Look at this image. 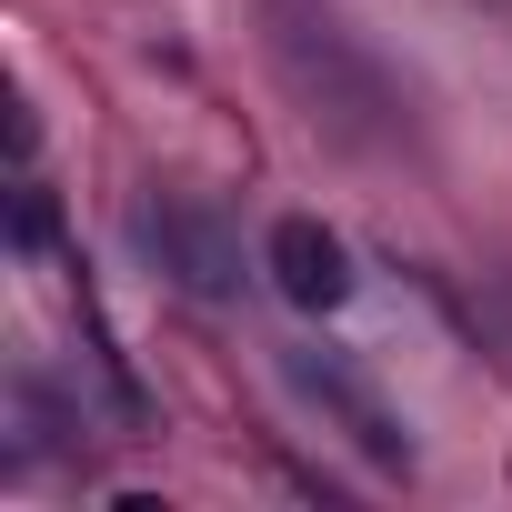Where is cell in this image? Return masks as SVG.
<instances>
[{
	"label": "cell",
	"instance_id": "cell-2",
	"mask_svg": "<svg viewBox=\"0 0 512 512\" xmlns=\"http://www.w3.org/2000/svg\"><path fill=\"white\" fill-rule=\"evenodd\" d=\"M262 272H272V292L292 302V312H342L352 302V251L312 221V211H292V221H272V241H262Z\"/></svg>",
	"mask_w": 512,
	"mask_h": 512
},
{
	"label": "cell",
	"instance_id": "cell-3",
	"mask_svg": "<svg viewBox=\"0 0 512 512\" xmlns=\"http://www.w3.org/2000/svg\"><path fill=\"white\" fill-rule=\"evenodd\" d=\"M292 392H312L322 412H342L352 422V442L372 452V462H402V422L372 402V382H352L342 362H322V352H292Z\"/></svg>",
	"mask_w": 512,
	"mask_h": 512
},
{
	"label": "cell",
	"instance_id": "cell-1",
	"mask_svg": "<svg viewBox=\"0 0 512 512\" xmlns=\"http://www.w3.org/2000/svg\"><path fill=\"white\" fill-rule=\"evenodd\" d=\"M131 241L151 251V262H161L191 302H231V292H241V241H231L201 201H171V191L141 201V211H131Z\"/></svg>",
	"mask_w": 512,
	"mask_h": 512
}]
</instances>
